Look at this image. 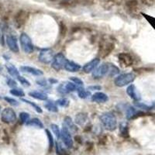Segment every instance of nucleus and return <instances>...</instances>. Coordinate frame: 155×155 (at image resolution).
Returning <instances> with one entry per match:
<instances>
[{
    "mask_svg": "<svg viewBox=\"0 0 155 155\" xmlns=\"http://www.w3.org/2000/svg\"><path fill=\"white\" fill-rule=\"evenodd\" d=\"M0 40H1V37H0Z\"/></svg>",
    "mask_w": 155,
    "mask_h": 155,
    "instance_id": "nucleus-56",
    "label": "nucleus"
},
{
    "mask_svg": "<svg viewBox=\"0 0 155 155\" xmlns=\"http://www.w3.org/2000/svg\"><path fill=\"white\" fill-rule=\"evenodd\" d=\"M57 106H59L61 107H64V108H67L68 107L69 104H70V101L68 100L66 98H62V99H58L55 102Z\"/></svg>",
    "mask_w": 155,
    "mask_h": 155,
    "instance_id": "nucleus-32",
    "label": "nucleus"
},
{
    "mask_svg": "<svg viewBox=\"0 0 155 155\" xmlns=\"http://www.w3.org/2000/svg\"><path fill=\"white\" fill-rule=\"evenodd\" d=\"M26 125L29 126V127H37V128L43 129L44 128V124L41 120H39L37 118H34L32 120H29L26 123Z\"/></svg>",
    "mask_w": 155,
    "mask_h": 155,
    "instance_id": "nucleus-22",
    "label": "nucleus"
},
{
    "mask_svg": "<svg viewBox=\"0 0 155 155\" xmlns=\"http://www.w3.org/2000/svg\"><path fill=\"white\" fill-rule=\"evenodd\" d=\"M7 85H9L10 88H15L16 86H17V83H16V81H15L14 79H12V78H9V79L7 80Z\"/></svg>",
    "mask_w": 155,
    "mask_h": 155,
    "instance_id": "nucleus-43",
    "label": "nucleus"
},
{
    "mask_svg": "<svg viewBox=\"0 0 155 155\" xmlns=\"http://www.w3.org/2000/svg\"><path fill=\"white\" fill-rule=\"evenodd\" d=\"M109 100V97L106 94L101 92H97L94 93L92 96V101L96 103H105Z\"/></svg>",
    "mask_w": 155,
    "mask_h": 155,
    "instance_id": "nucleus-16",
    "label": "nucleus"
},
{
    "mask_svg": "<svg viewBox=\"0 0 155 155\" xmlns=\"http://www.w3.org/2000/svg\"><path fill=\"white\" fill-rule=\"evenodd\" d=\"M119 61L125 67H130L132 66L134 63V58L130 53H120L118 54Z\"/></svg>",
    "mask_w": 155,
    "mask_h": 155,
    "instance_id": "nucleus-11",
    "label": "nucleus"
},
{
    "mask_svg": "<svg viewBox=\"0 0 155 155\" xmlns=\"http://www.w3.org/2000/svg\"><path fill=\"white\" fill-rule=\"evenodd\" d=\"M137 71H150L153 69L150 68H138L136 69Z\"/></svg>",
    "mask_w": 155,
    "mask_h": 155,
    "instance_id": "nucleus-48",
    "label": "nucleus"
},
{
    "mask_svg": "<svg viewBox=\"0 0 155 155\" xmlns=\"http://www.w3.org/2000/svg\"><path fill=\"white\" fill-rule=\"evenodd\" d=\"M64 88H65L67 93H69V92H74V91H76L78 88L77 85H76L74 82H70V81L64 82Z\"/></svg>",
    "mask_w": 155,
    "mask_h": 155,
    "instance_id": "nucleus-29",
    "label": "nucleus"
},
{
    "mask_svg": "<svg viewBox=\"0 0 155 155\" xmlns=\"http://www.w3.org/2000/svg\"><path fill=\"white\" fill-rule=\"evenodd\" d=\"M100 63V59L98 58H94L92 61H90L89 62L86 63L85 65L83 66V71L86 74H88V73L92 72L98 67L99 64Z\"/></svg>",
    "mask_w": 155,
    "mask_h": 155,
    "instance_id": "nucleus-12",
    "label": "nucleus"
},
{
    "mask_svg": "<svg viewBox=\"0 0 155 155\" xmlns=\"http://www.w3.org/2000/svg\"><path fill=\"white\" fill-rule=\"evenodd\" d=\"M28 12L24 9H20L18 11L14 16V25L17 29L21 28L26 23L28 19Z\"/></svg>",
    "mask_w": 155,
    "mask_h": 155,
    "instance_id": "nucleus-6",
    "label": "nucleus"
},
{
    "mask_svg": "<svg viewBox=\"0 0 155 155\" xmlns=\"http://www.w3.org/2000/svg\"><path fill=\"white\" fill-rule=\"evenodd\" d=\"M87 120H88V115L85 113H78L75 116V119H74V123L77 124L78 125L82 126L86 123Z\"/></svg>",
    "mask_w": 155,
    "mask_h": 155,
    "instance_id": "nucleus-19",
    "label": "nucleus"
},
{
    "mask_svg": "<svg viewBox=\"0 0 155 155\" xmlns=\"http://www.w3.org/2000/svg\"><path fill=\"white\" fill-rule=\"evenodd\" d=\"M91 129H92V126H87L86 128L85 129V132H88V131L91 130Z\"/></svg>",
    "mask_w": 155,
    "mask_h": 155,
    "instance_id": "nucleus-51",
    "label": "nucleus"
},
{
    "mask_svg": "<svg viewBox=\"0 0 155 155\" xmlns=\"http://www.w3.org/2000/svg\"><path fill=\"white\" fill-rule=\"evenodd\" d=\"M5 68L7 69L9 74H10L11 76H12V77L17 78L18 76L19 75V71H18V69L16 68L13 64H5Z\"/></svg>",
    "mask_w": 155,
    "mask_h": 155,
    "instance_id": "nucleus-24",
    "label": "nucleus"
},
{
    "mask_svg": "<svg viewBox=\"0 0 155 155\" xmlns=\"http://www.w3.org/2000/svg\"><path fill=\"white\" fill-rule=\"evenodd\" d=\"M54 52L51 49L41 50L38 55V59L41 62L44 64H50L53 61Z\"/></svg>",
    "mask_w": 155,
    "mask_h": 155,
    "instance_id": "nucleus-10",
    "label": "nucleus"
},
{
    "mask_svg": "<svg viewBox=\"0 0 155 155\" xmlns=\"http://www.w3.org/2000/svg\"><path fill=\"white\" fill-rule=\"evenodd\" d=\"M19 41H20V44H21L22 50H23L24 53H33V51H34V44L32 43L30 37L26 33L21 34V35L19 37Z\"/></svg>",
    "mask_w": 155,
    "mask_h": 155,
    "instance_id": "nucleus-3",
    "label": "nucleus"
},
{
    "mask_svg": "<svg viewBox=\"0 0 155 155\" xmlns=\"http://www.w3.org/2000/svg\"><path fill=\"white\" fill-rule=\"evenodd\" d=\"M46 134L47 136H48V141H49V151L52 150L53 149V147H54V139H53V136L51 134V133L48 130H46Z\"/></svg>",
    "mask_w": 155,
    "mask_h": 155,
    "instance_id": "nucleus-36",
    "label": "nucleus"
},
{
    "mask_svg": "<svg viewBox=\"0 0 155 155\" xmlns=\"http://www.w3.org/2000/svg\"><path fill=\"white\" fill-rule=\"evenodd\" d=\"M115 48V44L111 41H102L99 46V54L102 58H106L113 52Z\"/></svg>",
    "mask_w": 155,
    "mask_h": 155,
    "instance_id": "nucleus-4",
    "label": "nucleus"
},
{
    "mask_svg": "<svg viewBox=\"0 0 155 155\" xmlns=\"http://www.w3.org/2000/svg\"><path fill=\"white\" fill-rule=\"evenodd\" d=\"M126 6L130 11H135L138 7L137 0H127L126 2Z\"/></svg>",
    "mask_w": 155,
    "mask_h": 155,
    "instance_id": "nucleus-26",
    "label": "nucleus"
},
{
    "mask_svg": "<svg viewBox=\"0 0 155 155\" xmlns=\"http://www.w3.org/2000/svg\"><path fill=\"white\" fill-rule=\"evenodd\" d=\"M77 92L78 95L81 99H86V98H88L90 95V92H88V90L85 89L83 87H78L77 88Z\"/></svg>",
    "mask_w": 155,
    "mask_h": 155,
    "instance_id": "nucleus-27",
    "label": "nucleus"
},
{
    "mask_svg": "<svg viewBox=\"0 0 155 155\" xmlns=\"http://www.w3.org/2000/svg\"><path fill=\"white\" fill-rule=\"evenodd\" d=\"M92 148H93V143H91V142L88 143V146H87V150H88V151H90V150H92Z\"/></svg>",
    "mask_w": 155,
    "mask_h": 155,
    "instance_id": "nucleus-49",
    "label": "nucleus"
},
{
    "mask_svg": "<svg viewBox=\"0 0 155 155\" xmlns=\"http://www.w3.org/2000/svg\"><path fill=\"white\" fill-rule=\"evenodd\" d=\"M2 66L0 65V71H2Z\"/></svg>",
    "mask_w": 155,
    "mask_h": 155,
    "instance_id": "nucleus-53",
    "label": "nucleus"
},
{
    "mask_svg": "<svg viewBox=\"0 0 155 155\" xmlns=\"http://www.w3.org/2000/svg\"><path fill=\"white\" fill-rule=\"evenodd\" d=\"M22 101H23V102H26V103H27V104H29L30 106H32V107L35 109L37 113H43L42 109H41V108L39 106H37V104H35L34 102H31V101L28 100V99H22Z\"/></svg>",
    "mask_w": 155,
    "mask_h": 155,
    "instance_id": "nucleus-33",
    "label": "nucleus"
},
{
    "mask_svg": "<svg viewBox=\"0 0 155 155\" xmlns=\"http://www.w3.org/2000/svg\"><path fill=\"white\" fill-rule=\"evenodd\" d=\"M102 87L99 85H91V86L88 87V90H91V91H95V90H101Z\"/></svg>",
    "mask_w": 155,
    "mask_h": 155,
    "instance_id": "nucleus-45",
    "label": "nucleus"
},
{
    "mask_svg": "<svg viewBox=\"0 0 155 155\" xmlns=\"http://www.w3.org/2000/svg\"><path fill=\"white\" fill-rule=\"evenodd\" d=\"M109 69V63H103L99 67H97L92 71V77L95 79H99L101 78L104 77L105 75H108Z\"/></svg>",
    "mask_w": 155,
    "mask_h": 155,
    "instance_id": "nucleus-8",
    "label": "nucleus"
},
{
    "mask_svg": "<svg viewBox=\"0 0 155 155\" xmlns=\"http://www.w3.org/2000/svg\"><path fill=\"white\" fill-rule=\"evenodd\" d=\"M67 58L62 53H58L54 57L53 61L51 63V67L53 68L55 71H59L61 69L64 68L66 62H67Z\"/></svg>",
    "mask_w": 155,
    "mask_h": 155,
    "instance_id": "nucleus-5",
    "label": "nucleus"
},
{
    "mask_svg": "<svg viewBox=\"0 0 155 155\" xmlns=\"http://www.w3.org/2000/svg\"><path fill=\"white\" fill-rule=\"evenodd\" d=\"M29 95L31 96L34 99H37V100H41V101H45L48 100V95L42 92H39V91H33V92H29Z\"/></svg>",
    "mask_w": 155,
    "mask_h": 155,
    "instance_id": "nucleus-20",
    "label": "nucleus"
},
{
    "mask_svg": "<svg viewBox=\"0 0 155 155\" xmlns=\"http://www.w3.org/2000/svg\"><path fill=\"white\" fill-rule=\"evenodd\" d=\"M56 152L58 155H69L68 151L59 142L56 143Z\"/></svg>",
    "mask_w": 155,
    "mask_h": 155,
    "instance_id": "nucleus-28",
    "label": "nucleus"
},
{
    "mask_svg": "<svg viewBox=\"0 0 155 155\" xmlns=\"http://www.w3.org/2000/svg\"><path fill=\"white\" fill-rule=\"evenodd\" d=\"M1 120L5 124H12L16 121V114L11 108H5L1 114Z\"/></svg>",
    "mask_w": 155,
    "mask_h": 155,
    "instance_id": "nucleus-7",
    "label": "nucleus"
},
{
    "mask_svg": "<svg viewBox=\"0 0 155 155\" xmlns=\"http://www.w3.org/2000/svg\"><path fill=\"white\" fill-rule=\"evenodd\" d=\"M50 1H51V2H55V1H57V0H50Z\"/></svg>",
    "mask_w": 155,
    "mask_h": 155,
    "instance_id": "nucleus-52",
    "label": "nucleus"
},
{
    "mask_svg": "<svg viewBox=\"0 0 155 155\" xmlns=\"http://www.w3.org/2000/svg\"><path fill=\"white\" fill-rule=\"evenodd\" d=\"M36 82L38 85L40 86H47V81L45 80V78H38L37 80H36Z\"/></svg>",
    "mask_w": 155,
    "mask_h": 155,
    "instance_id": "nucleus-42",
    "label": "nucleus"
},
{
    "mask_svg": "<svg viewBox=\"0 0 155 155\" xmlns=\"http://www.w3.org/2000/svg\"><path fill=\"white\" fill-rule=\"evenodd\" d=\"M64 69L68 72H77L81 69V66L78 63L68 60L64 65Z\"/></svg>",
    "mask_w": 155,
    "mask_h": 155,
    "instance_id": "nucleus-17",
    "label": "nucleus"
},
{
    "mask_svg": "<svg viewBox=\"0 0 155 155\" xmlns=\"http://www.w3.org/2000/svg\"><path fill=\"white\" fill-rule=\"evenodd\" d=\"M64 126H66L68 127V129L70 130L71 131H73V132L78 131L77 127L74 124L72 119L71 118L70 116H65L64 120Z\"/></svg>",
    "mask_w": 155,
    "mask_h": 155,
    "instance_id": "nucleus-21",
    "label": "nucleus"
},
{
    "mask_svg": "<svg viewBox=\"0 0 155 155\" xmlns=\"http://www.w3.org/2000/svg\"><path fill=\"white\" fill-rule=\"evenodd\" d=\"M67 31L68 28L66 27L65 23L62 21L60 22V23H59V33H60V35L62 37H64L66 36V34H67Z\"/></svg>",
    "mask_w": 155,
    "mask_h": 155,
    "instance_id": "nucleus-34",
    "label": "nucleus"
},
{
    "mask_svg": "<svg viewBox=\"0 0 155 155\" xmlns=\"http://www.w3.org/2000/svg\"><path fill=\"white\" fill-rule=\"evenodd\" d=\"M17 79L19 80V82L21 83V84H22V85H24V86H26V87L30 86V81H29L28 80L26 79V78H25L24 77H22V76L19 75V76H18V77H17Z\"/></svg>",
    "mask_w": 155,
    "mask_h": 155,
    "instance_id": "nucleus-39",
    "label": "nucleus"
},
{
    "mask_svg": "<svg viewBox=\"0 0 155 155\" xmlns=\"http://www.w3.org/2000/svg\"><path fill=\"white\" fill-rule=\"evenodd\" d=\"M135 78L136 75L134 73H125L117 76L114 80V84L117 87H124L132 83Z\"/></svg>",
    "mask_w": 155,
    "mask_h": 155,
    "instance_id": "nucleus-2",
    "label": "nucleus"
},
{
    "mask_svg": "<svg viewBox=\"0 0 155 155\" xmlns=\"http://www.w3.org/2000/svg\"><path fill=\"white\" fill-rule=\"evenodd\" d=\"M0 111H1V106H0Z\"/></svg>",
    "mask_w": 155,
    "mask_h": 155,
    "instance_id": "nucleus-54",
    "label": "nucleus"
},
{
    "mask_svg": "<svg viewBox=\"0 0 155 155\" xmlns=\"http://www.w3.org/2000/svg\"><path fill=\"white\" fill-rule=\"evenodd\" d=\"M19 120L22 124H26L29 120H30V114L27 113L23 112L19 114Z\"/></svg>",
    "mask_w": 155,
    "mask_h": 155,
    "instance_id": "nucleus-37",
    "label": "nucleus"
},
{
    "mask_svg": "<svg viewBox=\"0 0 155 155\" xmlns=\"http://www.w3.org/2000/svg\"><path fill=\"white\" fill-rule=\"evenodd\" d=\"M20 71H21L22 72L29 73V74H33V75H35V76H41L44 74L43 71H41V69L30 67V66H26V65L21 66V67H20Z\"/></svg>",
    "mask_w": 155,
    "mask_h": 155,
    "instance_id": "nucleus-15",
    "label": "nucleus"
},
{
    "mask_svg": "<svg viewBox=\"0 0 155 155\" xmlns=\"http://www.w3.org/2000/svg\"><path fill=\"white\" fill-rule=\"evenodd\" d=\"M51 127L52 131H53V133L57 137V138H58V139L61 138V130H60V129H59V127H58V126L56 125V124H51Z\"/></svg>",
    "mask_w": 155,
    "mask_h": 155,
    "instance_id": "nucleus-38",
    "label": "nucleus"
},
{
    "mask_svg": "<svg viewBox=\"0 0 155 155\" xmlns=\"http://www.w3.org/2000/svg\"><path fill=\"white\" fill-rule=\"evenodd\" d=\"M106 140H107V137H106V136H103V137H102L100 138V140H99V144H100V143L102 145L106 144Z\"/></svg>",
    "mask_w": 155,
    "mask_h": 155,
    "instance_id": "nucleus-46",
    "label": "nucleus"
},
{
    "mask_svg": "<svg viewBox=\"0 0 155 155\" xmlns=\"http://www.w3.org/2000/svg\"><path fill=\"white\" fill-rule=\"evenodd\" d=\"M74 140H75V141L78 143H79V144H81V143H82V139H81V136L76 135L75 137H74Z\"/></svg>",
    "mask_w": 155,
    "mask_h": 155,
    "instance_id": "nucleus-47",
    "label": "nucleus"
},
{
    "mask_svg": "<svg viewBox=\"0 0 155 155\" xmlns=\"http://www.w3.org/2000/svg\"><path fill=\"white\" fill-rule=\"evenodd\" d=\"M49 81L51 84H55V83L58 82V80L54 79V78H50L49 79Z\"/></svg>",
    "mask_w": 155,
    "mask_h": 155,
    "instance_id": "nucleus-50",
    "label": "nucleus"
},
{
    "mask_svg": "<svg viewBox=\"0 0 155 155\" xmlns=\"http://www.w3.org/2000/svg\"><path fill=\"white\" fill-rule=\"evenodd\" d=\"M142 3L144 5H148V6H151L155 3V0H141Z\"/></svg>",
    "mask_w": 155,
    "mask_h": 155,
    "instance_id": "nucleus-44",
    "label": "nucleus"
},
{
    "mask_svg": "<svg viewBox=\"0 0 155 155\" xmlns=\"http://www.w3.org/2000/svg\"><path fill=\"white\" fill-rule=\"evenodd\" d=\"M10 94H12V95L17 97H23L25 95L24 92L23 90L20 89V88H12L10 90Z\"/></svg>",
    "mask_w": 155,
    "mask_h": 155,
    "instance_id": "nucleus-35",
    "label": "nucleus"
},
{
    "mask_svg": "<svg viewBox=\"0 0 155 155\" xmlns=\"http://www.w3.org/2000/svg\"><path fill=\"white\" fill-rule=\"evenodd\" d=\"M120 130L122 137H129V128L127 124H121L120 126Z\"/></svg>",
    "mask_w": 155,
    "mask_h": 155,
    "instance_id": "nucleus-31",
    "label": "nucleus"
},
{
    "mask_svg": "<svg viewBox=\"0 0 155 155\" xmlns=\"http://www.w3.org/2000/svg\"><path fill=\"white\" fill-rule=\"evenodd\" d=\"M127 93L131 99H134L136 102H139L141 99L140 94L134 85H129L128 88H127Z\"/></svg>",
    "mask_w": 155,
    "mask_h": 155,
    "instance_id": "nucleus-13",
    "label": "nucleus"
},
{
    "mask_svg": "<svg viewBox=\"0 0 155 155\" xmlns=\"http://www.w3.org/2000/svg\"><path fill=\"white\" fill-rule=\"evenodd\" d=\"M119 73H120V69L116 67V65L113 64L109 63V69L108 75L110 76V77H113V76L116 75V74H118Z\"/></svg>",
    "mask_w": 155,
    "mask_h": 155,
    "instance_id": "nucleus-30",
    "label": "nucleus"
},
{
    "mask_svg": "<svg viewBox=\"0 0 155 155\" xmlns=\"http://www.w3.org/2000/svg\"><path fill=\"white\" fill-rule=\"evenodd\" d=\"M140 111H137L136 108L133 106H129L128 108L126 110V116H127V120H134V119L137 118V115Z\"/></svg>",
    "mask_w": 155,
    "mask_h": 155,
    "instance_id": "nucleus-18",
    "label": "nucleus"
},
{
    "mask_svg": "<svg viewBox=\"0 0 155 155\" xmlns=\"http://www.w3.org/2000/svg\"><path fill=\"white\" fill-rule=\"evenodd\" d=\"M136 107L139 108V109H143V110H147V111H149V110H151V109H155V102H153L150 105H147L143 102H136L134 103Z\"/></svg>",
    "mask_w": 155,
    "mask_h": 155,
    "instance_id": "nucleus-23",
    "label": "nucleus"
},
{
    "mask_svg": "<svg viewBox=\"0 0 155 155\" xmlns=\"http://www.w3.org/2000/svg\"><path fill=\"white\" fill-rule=\"evenodd\" d=\"M102 125L109 131L115 130L117 127V120L112 113H105L100 116Z\"/></svg>",
    "mask_w": 155,
    "mask_h": 155,
    "instance_id": "nucleus-1",
    "label": "nucleus"
},
{
    "mask_svg": "<svg viewBox=\"0 0 155 155\" xmlns=\"http://www.w3.org/2000/svg\"><path fill=\"white\" fill-rule=\"evenodd\" d=\"M4 99H5V100L8 103H9L10 105H12V106H17L18 105H19V102H18V101H16V99H12V98H9V97H5V98H4Z\"/></svg>",
    "mask_w": 155,
    "mask_h": 155,
    "instance_id": "nucleus-40",
    "label": "nucleus"
},
{
    "mask_svg": "<svg viewBox=\"0 0 155 155\" xmlns=\"http://www.w3.org/2000/svg\"><path fill=\"white\" fill-rule=\"evenodd\" d=\"M61 138L68 148L73 147L74 142H73L72 137L70 134V131L66 126H63V128L61 130Z\"/></svg>",
    "mask_w": 155,
    "mask_h": 155,
    "instance_id": "nucleus-9",
    "label": "nucleus"
},
{
    "mask_svg": "<svg viewBox=\"0 0 155 155\" xmlns=\"http://www.w3.org/2000/svg\"><path fill=\"white\" fill-rule=\"evenodd\" d=\"M70 79L74 82L76 85H79V86H82L83 85V81L80 79L78 77H71Z\"/></svg>",
    "mask_w": 155,
    "mask_h": 155,
    "instance_id": "nucleus-41",
    "label": "nucleus"
},
{
    "mask_svg": "<svg viewBox=\"0 0 155 155\" xmlns=\"http://www.w3.org/2000/svg\"><path fill=\"white\" fill-rule=\"evenodd\" d=\"M106 1H110V0H106Z\"/></svg>",
    "mask_w": 155,
    "mask_h": 155,
    "instance_id": "nucleus-55",
    "label": "nucleus"
},
{
    "mask_svg": "<svg viewBox=\"0 0 155 155\" xmlns=\"http://www.w3.org/2000/svg\"><path fill=\"white\" fill-rule=\"evenodd\" d=\"M6 44H7L10 51H12V52H14V53L19 52V49L16 37L12 35H8L7 37H6Z\"/></svg>",
    "mask_w": 155,
    "mask_h": 155,
    "instance_id": "nucleus-14",
    "label": "nucleus"
},
{
    "mask_svg": "<svg viewBox=\"0 0 155 155\" xmlns=\"http://www.w3.org/2000/svg\"><path fill=\"white\" fill-rule=\"evenodd\" d=\"M44 107L46 108L48 111L52 112V113H58V109L56 103L54 102H51V101H48V102L44 104Z\"/></svg>",
    "mask_w": 155,
    "mask_h": 155,
    "instance_id": "nucleus-25",
    "label": "nucleus"
}]
</instances>
